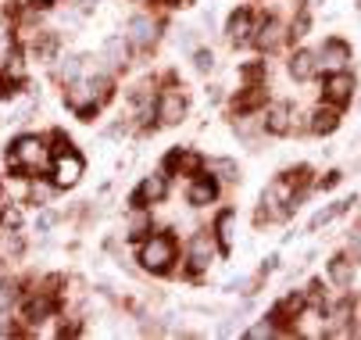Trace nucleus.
<instances>
[{"mask_svg": "<svg viewBox=\"0 0 361 340\" xmlns=\"http://www.w3.org/2000/svg\"><path fill=\"white\" fill-rule=\"evenodd\" d=\"M290 122H293V108L290 104H272L269 115H265V129L269 133H290Z\"/></svg>", "mask_w": 361, "mask_h": 340, "instance_id": "nucleus-16", "label": "nucleus"}, {"mask_svg": "<svg viewBox=\"0 0 361 340\" xmlns=\"http://www.w3.org/2000/svg\"><path fill=\"white\" fill-rule=\"evenodd\" d=\"M176 262V240L169 233H150L140 244V265L147 272H169Z\"/></svg>", "mask_w": 361, "mask_h": 340, "instance_id": "nucleus-2", "label": "nucleus"}, {"mask_svg": "<svg viewBox=\"0 0 361 340\" xmlns=\"http://www.w3.org/2000/svg\"><path fill=\"white\" fill-rule=\"evenodd\" d=\"M8 158L22 172H43L50 165V151H47V143L39 136H18L15 147L8 151Z\"/></svg>", "mask_w": 361, "mask_h": 340, "instance_id": "nucleus-3", "label": "nucleus"}, {"mask_svg": "<svg viewBox=\"0 0 361 340\" xmlns=\"http://www.w3.org/2000/svg\"><path fill=\"white\" fill-rule=\"evenodd\" d=\"M165 165H169L172 172H186V176H197L204 162H200V154H193V151H172Z\"/></svg>", "mask_w": 361, "mask_h": 340, "instance_id": "nucleus-17", "label": "nucleus"}, {"mask_svg": "<svg viewBox=\"0 0 361 340\" xmlns=\"http://www.w3.org/2000/svg\"><path fill=\"white\" fill-rule=\"evenodd\" d=\"M293 36H307V15H300V18L293 22Z\"/></svg>", "mask_w": 361, "mask_h": 340, "instance_id": "nucleus-32", "label": "nucleus"}, {"mask_svg": "<svg viewBox=\"0 0 361 340\" xmlns=\"http://www.w3.org/2000/svg\"><path fill=\"white\" fill-rule=\"evenodd\" d=\"M208 169L219 172L222 179H240V172H236V165H233L229 158H215V162H208Z\"/></svg>", "mask_w": 361, "mask_h": 340, "instance_id": "nucleus-28", "label": "nucleus"}, {"mask_svg": "<svg viewBox=\"0 0 361 340\" xmlns=\"http://www.w3.org/2000/svg\"><path fill=\"white\" fill-rule=\"evenodd\" d=\"M104 58H108V65H126V58H129L126 36H111V40L104 43Z\"/></svg>", "mask_w": 361, "mask_h": 340, "instance_id": "nucleus-20", "label": "nucleus"}, {"mask_svg": "<svg viewBox=\"0 0 361 340\" xmlns=\"http://www.w3.org/2000/svg\"><path fill=\"white\" fill-rule=\"evenodd\" d=\"M154 115H158L161 126H176V122H183V115H186V97H183L176 86L161 90V93H158V104H154Z\"/></svg>", "mask_w": 361, "mask_h": 340, "instance_id": "nucleus-5", "label": "nucleus"}, {"mask_svg": "<svg viewBox=\"0 0 361 340\" xmlns=\"http://www.w3.org/2000/svg\"><path fill=\"white\" fill-rule=\"evenodd\" d=\"M262 97H265V93L254 86V90H250V93L243 97V101H236V108H240V111H250V108H257V104H262Z\"/></svg>", "mask_w": 361, "mask_h": 340, "instance_id": "nucleus-29", "label": "nucleus"}, {"mask_svg": "<svg viewBox=\"0 0 361 340\" xmlns=\"http://www.w3.org/2000/svg\"><path fill=\"white\" fill-rule=\"evenodd\" d=\"M82 176V158L75 151H58L54 158V186H72Z\"/></svg>", "mask_w": 361, "mask_h": 340, "instance_id": "nucleus-11", "label": "nucleus"}, {"mask_svg": "<svg viewBox=\"0 0 361 340\" xmlns=\"http://www.w3.org/2000/svg\"><path fill=\"white\" fill-rule=\"evenodd\" d=\"M219 198V183L212 179V176H193V183H190V205L193 208H204V205H212Z\"/></svg>", "mask_w": 361, "mask_h": 340, "instance_id": "nucleus-12", "label": "nucleus"}, {"mask_svg": "<svg viewBox=\"0 0 361 340\" xmlns=\"http://www.w3.org/2000/svg\"><path fill=\"white\" fill-rule=\"evenodd\" d=\"M340 126V115H336V108H319L315 115H312V133H333Z\"/></svg>", "mask_w": 361, "mask_h": 340, "instance_id": "nucleus-19", "label": "nucleus"}, {"mask_svg": "<svg viewBox=\"0 0 361 340\" xmlns=\"http://www.w3.org/2000/svg\"><path fill=\"white\" fill-rule=\"evenodd\" d=\"M350 97H354V75L347 68L343 72H329V79H326V101L333 108H343Z\"/></svg>", "mask_w": 361, "mask_h": 340, "instance_id": "nucleus-10", "label": "nucleus"}, {"mask_svg": "<svg viewBox=\"0 0 361 340\" xmlns=\"http://www.w3.org/2000/svg\"><path fill=\"white\" fill-rule=\"evenodd\" d=\"M11 58H15V40L4 25H0V65H11Z\"/></svg>", "mask_w": 361, "mask_h": 340, "instance_id": "nucleus-26", "label": "nucleus"}, {"mask_svg": "<svg viewBox=\"0 0 361 340\" xmlns=\"http://www.w3.org/2000/svg\"><path fill=\"white\" fill-rule=\"evenodd\" d=\"M165 193H169V176H165V172H154V176H147V179L140 183V190H136L133 205H136V208L158 205V201L165 198Z\"/></svg>", "mask_w": 361, "mask_h": 340, "instance_id": "nucleus-9", "label": "nucleus"}, {"mask_svg": "<svg viewBox=\"0 0 361 340\" xmlns=\"http://www.w3.org/2000/svg\"><path fill=\"white\" fill-rule=\"evenodd\" d=\"M47 193H50L47 186H39V183H32V198H36V201H47Z\"/></svg>", "mask_w": 361, "mask_h": 340, "instance_id": "nucleus-34", "label": "nucleus"}, {"mask_svg": "<svg viewBox=\"0 0 361 340\" xmlns=\"http://www.w3.org/2000/svg\"><path fill=\"white\" fill-rule=\"evenodd\" d=\"M143 229H147V219H143V215H133V236L143 233Z\"/></svg>", "mask_w": 361, "mask_h": 340, "instance_id": "nucleus-33", "label": "nucleus"}, {"mask_svg": "<svg viewBox=\"0 0 361 340\" xmlns=\"http://www.w3.org/2000/svg\"><path fill=\"white\" fill-rule=\"evenodd\" d=\"M36 4H39V8H47V4H54V0H36Z\"/></svg>", "mask_w": 361, "mask_h": 340, "instance_id": "nucleus-36", "label": "nucleus"}, {"mask_svg": "<svg viewBox=\"0 0 361 340\" xmlns=\"http://www.w3.org/2000/svg\"><path fill=\"white\" fill-rule=\"evenodd\" d=\"M186 262H190V272H204L212 262H215V240L212 233H197L186 248Z\"/></svg>", "mask_w": 361, "mask_h": 340, "instance_id": "nucleus-7", "label": "nucleus"}, {"mask_svg": "<svg viewBox=\"0 0 361 340\" xmlns=\"http://www.w3.org/2000/svg\"><path fill=\"white\" fill-rule=\"evenodd\" d=\"M336 183H340V172H329V176L322 179V186H336Z\"/></svg>", "mask_w": 361, "mask_h": 340, "instance_id": "nucleus-35", "label": "nucleus"}, {"mask_svg": "<svg viewBox=\"0 0 361 340\" xmlns=\"http://www.w3.org/2000/svg\"><path fill=\"white\" fill-rule=\"evenodd\" d=\"M247 336H250V340H265V336H279V326H276L272 319H269V322H257V326H250V329H247Z\"/></svg>", "mask_w": 361, "mask_h": 340, "instance_id": "nucleus-27", "label": "nucleus"}, {"mask_svg": "<svg viewBox=\"0 0 361 340\" xmlns=\"http://www.w3.org/2000/svg\"><path fill=\"white\" fill-rule=\"evenodd\" d=\"M329 279H333V283H340V286H347V283L354 279V262H350V258H343V255H340V258H333V262H329Z\"/></svg>", "mask_w": 361, "mask_h": 340, "instance_id": "nucleus-21", "label": "nucleus"}, {"mask_svg": "<svg viewBox=\"0 0 361 340\" xmlns=\"http://www.w3.org/2000/svg\"><path fill=\"white\" fill-rule=\"evenodd\" d=\"M347 61H350V51H347V43H340V40H326L322 51L315 54L319 72H343Z\"/></svg>", "mask_w": 361, "mask_h": 340, "instance_id": "nucleus-8", "label": "nucleus"}, {"mask_svg": "<svg viewBox=\"0 0 361 340\" xmlns=\"http://www.w3.org/2000/svg\"><path fill=\"white\" fill-rule=\"evenodd\" d=\"M47 315H50V301H47V298H29V301H25V319H32V322L39 319V322H43Z\"/></svg>", "mask_w": 361, "mask_h": 340, "instance_id": "nucleus-25", "label": "nucleus"}, {"mask_svg": "<svg viewBox=\"0 0 361 340\" xmlns=\"http://www.w3.org/2000/svg\"><path fill=\"white\" fill-rule=\"evenodd\" d=\"M0 301H4V290H0Z\"/></svg>", "mask_w": 361, "mask_h": 340, "instance_id": "nucleus-38", "label": "nucleus"}, {"mask_svg": "<svg viewBox=\"0 0 361 340\" xmlns=\"http://www.w3.org/2000/svg\"><path fill=\"white\" fill-rule=\"evenodd\" d=\"M15 255H22V236L4 229L0 233V258H15Z\"/></svg>", "mask_w": 361, "mask_h": 340, "instance_id": "nucleus-23", "label": "nucleus"}, {"mask_svg": "<svg viewBox=\"0 0 361 340\" xmlns=\"http://www.w3.org/2000/svg\"><path fill=\"white\" fill-rule=\"evenodd\" d=\"M283 40V25L276 18H265V22H257L254 25V43L262 47V51H272V47H279Z\"/></svg>", "mask_w": 361, "mask_h": 340, "instance_id": "nucleus-14", "label": "nucleus"}, {"mask_svg": "<svg viewBox=\"0 0 361 340\" xmlns=\"http://www.w3.org/2000/svg\"><path fill=\"white\" fill-rule=\"evenodd\" d=\"M347 205H350V201H336L333 208H322V212H319V215L312 219V229H322L326 222H333L336 215H343V212H347Z\"/></svg>", "mask_w": 361, "mask_h": 340, "instance_id": "nucleus-24", "label": "nucleus"}, {"mask_svg": "<svg viewBox=\"0 0 361 340\" xmlns=\"http://www.w3.org/2000/svg\"><path fill=\"white\" fill-rule=\"evenodd\" d=\"M108 93H111V83H108L104 75H86V79H72V83H68L65 101H68L79 115H93L100 104L108 101Z\"/></svg>", "mask_w": 361, "mask_h": 340, "instance_id": "nucleus-1", "label": "nucleus"}, {"mask_svg": "<svg viewBox=\"0 0 361 340\" xmlns=\"http://www.w3.org/2000/svg\"><path fill=\"white\" fill-rule=\"evenodd\" d=\"M0 222H4V226L11 229V226H18V222H22V212H18V208H4V212H0Z\"/></svg>", "mask_w": 361, "mask_h": 340, "instance_id": "nucleus-31", "label": "nucleus"}, {"mask_svg": "<svg viewBox=\"0 0 361 340\" xmlns=\"http://www.w3.org/2000/svg\"><path fill=\"white\" fill-rule=\"evenodd\" d=\"M229 40L233 43H250L254 40V15L250 11H236L233 18H229Z\"/></svg>", "mask_w": 361, "mask_h": 340, "instance_id": "nucleus-15", "label": "nucleus"}, {"mask_svg": "<svg viewBox=\"0 0 361 340\" xmlns=\"http://www.w3.org/2000/svg\"><path fill=\"white\" fill-rule=\"evenodd\" d=\"M193 65H197V72H208V68L215 65L212 51H197V54H193Z\"/></svg>", "mask_w": 361, "mask_h": 340, "instance_id": "nucleus-30", "label": "nucleus"}, {"mask_svg": "<svg viewBox=\"0 0 361 340\" xmlns=\"http://www.w3.org/2000/svg\"><path fill=\"white\" fill-rule=\"evenodd\" d=\"M265 205H272V215H276V219L290 215V208L297 205V179H293L290 172L279 176V179L265 190Z\"/></svg>", "mask_w": 361, "mask_h": 340, "instance_id": "nucleus-4", "label": "nucleus"}, {"mask_svg": "<svg viewBox=\"0 0 361 340\" xmlns=\"http://www.w3.org/2000/svg\"><path fill=\"white\" fill-rule=\"evenodd\" d=\"M304 4H307V8H315V4H319V0H304Z\"/></svg>", "mask_w": 361, "mask_h": 340, "instance_id": "nucleus-37", "label": "nucleus"}, {"mask_svg": "<svg viewBox=\"0 0 361 340\" xmlns=\"http://www.w3.org/2000/svg\"><path fill=\"white\" fill-rule=\"evenodd\" d=\"M293 329H297L300 336L319 340V336L329 333V319H326V312H322L319 305H312V308H300V312L293 315Z\"/></svg>", "mask_w": 361, "mask_h": 340, "instance_id": "nucleus-6", "label": "nucleus"}, {"mask_svg": "<svg viewBox=\"0 0 361 340\" xmlns=\"http://www.w3.org/2000/svg\"><path fill=\"white\" fill-rule=\"evenodd\" d=\"M315 72H319V65H315V54L312 51H297L290 58V75L293 79H312Z\"/></svg>", "mask_w": 361, "mask_h": 340, "instance_id": "nucleus-18", "label": "nucleus"}, {"mask_svg": "<svg viewBox=\"0 0 361 340\" xmlns=\"http://www.w3.org/2000/svg\"><path fill=\"white\" fill-rule=\"evenodd\" d=\"M154 40H158V22L147 18V15H136L129 22V43L133 47H150Z\"/></svg>", "mask_w": 361, "mask_h": 340, "instance_id": "nucleus-13", "label": "nucleus"}, {"mask_svg": "<svg viewBox=\"0 0 361 340\" xmlns=\"http://www.w3.org/2000/svg\"><path fill=\"white\" fill-rule=\"evenodd\" d=\"M233 222H236L233 212H222V215H219V229H215V233H219V244H222L226 251L233 248V236H236V233H233Z\"/></svg>", "mask_w": 361, "mask_h": 340, "instance_id": "nucleus-22", "label": "nucleus"}]
</instances>
